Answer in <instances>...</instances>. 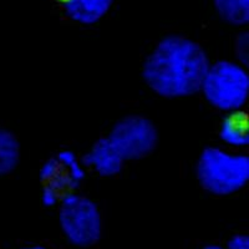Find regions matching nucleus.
<instances>
[{
	"instance_id": "f257e3e1",
	"label": "nucleus",
	"mask_w": 249,
	"mask_h": 249,
	"mask_svg": "<svg viewBox=\"0 0 249 249\" xmlns=\"http://www.w3.org/2000/svg\"><path fill=\"white\" fill-rule=\"evenodd\" d=\"M208 68L206 51L198 43L181 35H168L148 55L142 76L157 95L176 99L199 92Z\"/></svg>"
},
{
	"instance_id": "f03ea898",
	"label": "nucleus",
	"mask_w": 249,
	"mask_h": 249,
	"mask_svg": "<svg viewBox=\"0 0 249 249\" xmlns=\"http://www.w3.org/2000/svg\"><path fill=\"white\" fill-rule=\"evenodd\" d=\"M197 178L207 192L232 195L249 181V157L232 155L217 147L204 148L197 163Z\"/></svg>"
},
{
	"instance_id": "7ed1b4c3",
	"label": "nucleus",
	"mask_w": 249,
	"mask_h": 249,
	"mask_svg": "<svg viewBox=\"0 0 249 249\" xmlns=\"http://www.w3.org/2000/svg\"><path fill=\"white\" fill-rule=\"evenodd\" d=\"M201 91L207 101L219 110H239L248 99V72L232 61H217L207 70Z\"/></svg>"
},
{
	"instance_id": "20e7f679",
	"label": "nucleus",
	"mask_w": 249,
	"mask_h": 249,
	"mask_svg": "<svg viewBox=\"0 0 249 249\" xmlns=\"http://www.w3.org/2000/svg\"><path fill=\"white\" fill-rule=\"evenodd\" d=\"M59 222L62 233L72 246L89 248L101 239V214L96 203L88 197L66 193L61 198Z\"/></svg>"
},
{
	"instance_id": "39448f33",
	"label": "nucleus",
	"mask_w": 249,
	"mask_h": 249,
	"mask_svg": "<svg viewBox=\"0 0 249 249\" xmlns=\"http://www.w3.org/2000/svg\"><path fill=\"white\" fill-rule=\"evenodd\" d=\"M107 139L124 161H133L143 159L155 150L159 132L151 120L131 115L113 124Z\"/></svg>"
},
{
	"instance_id": "423d86ee",
	"label": "nucleus",
	"mask_w": 249,
	"mask_h": 249,
	"mask_svg": "<svg viewBox=\"0 0 249 249\" xmlns=\"http://www.w3.org/2000/svg\"><path fill=\"white\" fill-rule=\"evenodd\" d=\"M124 160L115 151L107 137L97 140L82 159V164L92 167L102 177L119 175L124 167Z\"/></svg>"
},
{
	"instance_id": "0eeeda50",
	"label": "nucleus",
	"mask_w": 249,
	"mask_h": 249,
	"mask_svg": "<svg viewBox=\"0 0 249 249\" xmlns=\"http://www.w3.org/2000/svg\"><path fill=\"white\" fill-rule=\"evenodd\" d=\"M112 3L113 0H68L62 5L70 19L91 25L107 14Z\"/></svg>"
},
{
	"instance_id": "6e6552de",
	"label": "nucleus",
	"mask_w": 249,
	"mask_h": 249,
	"mask_svg": "<svg viewBox=\"0 0 249 249\" xmlns=\"http://www.w3.org/2000/svg\"><path fill=\"white\" fill-rule=\"evenodd\" d=\"M219 137L223 142L243 147L249 143V117L242 110H234L223 119L219 130Z\"/></svg>"
},
{
	"instance_id": "1a4fd4ad",
	"label": "nucleus",
	"mask_w": 249,
	"mask_h": 249,
	"mask_svg": "<svg viewBox=\"0 0 249 249\" xmlns=\"http://www.w3.org/2000/svg\"><path fill=\"white\" fill-rule=\"evenodd\" d=\"M20 159V144L10 131L0 128V176L9 175L17 168Z\"/></svg>"
},
{
	"instance_id": "9d476101",
	"label": "nucleus",
	"mask_w": 249,
	"mask_h": 249,
	"mask_svg": "<svg viewBox=\"0 0 249 249\" xmlns=\"http://www.w3.org/2000/svg\"><path fill=\"white\" fill-rule=\"evenodd\" d=\"M218 15L234 26L247 25L249 21V0H213Z\"/></svg>"
},
{
	"instance_id": "9b49d317",
	"label": "nucleus",
	"mask_w": 249,
	"mask_h": 249,
	"mask_svg": "<svg viewBox=\"0 0 249 249\" xmlns=\"http://www.w3.org/2000/svg\"><path fill=\"white\" fill-rule=\"evenodd\" d=\"M56 159L60 162V164H61V167L68 168L69 176L72 179H75V181L80 183V181L85 177V172L82 170L81 164L77 162L76 156H75L72 151H61V152L57 153Z\"/></svg>"
},
{
	"instance_id": "f8f14e48",
	"label": "nucleus",
	"mask_w": 249,
	"mask_h": 249,
	"mask_svg": "<svg viewBox=\"0 0 249 249\" xmlns=\"http://www.w3.org/2000/svg\"><path fill=\"white\" fill-rule=\"evenodd\" d=\"M61 170V164L57 161V159H50L43 164V167L40 170V179L43 182H49L51 178H54L55 176Z\"/></svg>"
},
{
	"instance_id": "ddd939ff",
	"label": "nucleus",
	"mask_w": 249,
	"mask_h": 249,
	"mask_svg": "<svg viewBox=\"0 0 249 249\" xmlns=\"http://www.w3.org/2000/svg\"><path fill=\"white\" fill-rule=\"evenodd\" d=\"M41 201H43V204L45 207L55 206L59 201V192L53 186L45 183L43 188V193H41Z\"/></svg>"
},
{
	"instance_id": "4468645a",
	"label": "nucleus",
	"mask_w": 249,
	"mask_h": 249,
	"mask_svg": "<svg viewBox=\"0 0 249 249\" xmlns=\"http://www.w3.org/2000/svg\"><path fill=\"white\" fill-rule=\"evenodd\" d=\"M235 51L244 65H248V33H244L241 35V37L237 40L235 45Z\"/></svg>"
},
{
	"instance_id": "2eb2a0df",
	"label": "nucleus",
	"mask_w": 249,
	"mask_h": 249,
	"mask_svg": "<svg viewBox=\"0 0 249 249\" xmlns=\"http://www.w3.org/2000/svg\"><path fill=\"white\" fill-rule=\"evenodd\" d=\"M226 249H249V237L246 234H237L232 237Z\"/></svg>"
},
{
	"instance_id": "dca6fc26",
	"label": "nucleus",
	"mask_w": 249,
	"mask_h": 249,
	"mask_svg": "<svg viewBox=\"0 0 249 249\" xmlns=\"http://www.w3.org/2000/svg\"><path fill=\"white\" fill-rule=\"evenodd\" d=\"M201 249H226V248L222 246H218V244H208V246L202 247Z\"/></svg>"
},
{
	"instance_id": "f3484780",
	"label": "nucleus",
	"mask_w": 249,
	"mask_h": 249,
	"mask_svg": "<svg viewBox=\"0 0 249 249\" xmlns=\"http://www.w3.org/2000/svg\"><path fill=\"white\" fill-rule=\"evenodd\" d=\"M21 249H48V248L41 246H33V247H25V248H21Z\"/></svg>"
}]
</instances>
